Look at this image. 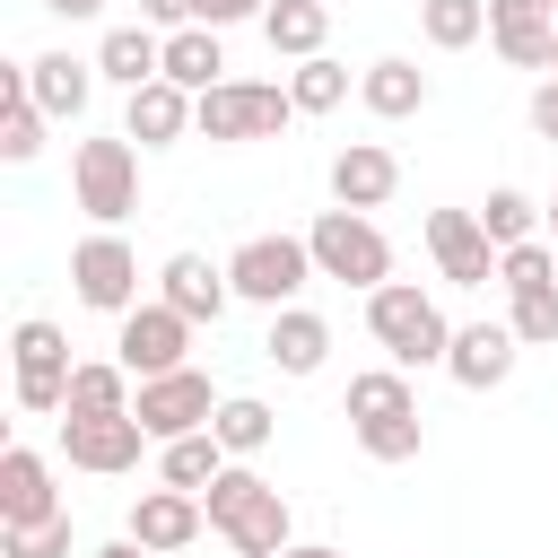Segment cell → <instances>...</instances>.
<instances>
[{
	"instance_id": "obj_17",
	"label": "cell",
	"mask_w": 558,
	"mask_h": 558,
	"mask_svg": "<svg viewBox=\"0 0 558 558\" xmlns=\"http://www.w3.org/2000/svg\"><path fill=\"white\" fill-rule=\"evenodd\" d=\"M192 87H174V78H148V87H131V105H122V140H140V148H174L183 131H192Z\"/></svg>"
},
{
	"instance_id": "obj_20",
	"label": "cell",
	"mask_w": 558,
	"mask_h": 558,
	"mask_svg": "<svg viewBox=\"0 0 558 558\" xmlns=\"http://www.w3.org/2000/svg\"><path fill=\"white\" fill-rule=\"evenodd\" d=\"M52 514H61V497H52L44 453L9 445V453H0V532H17V523H52Z\"/></svg>"
},
{
	"instance_id": "obj_2",
	"label": "cell",
	"mask_w": 558,
	"mask_h": 558,
	"mask_svg": "<svg viewBox=\"0 0 558 558\" xmlns=\"http://www.w3.org/2000/svg\"><path fill=\"white\" fill-rule=\"evenodd\" d=\"M349 427H357V445H366L375 462H418V445H427V427H418V392H410L401 366H366V375H349Z\"/></svg>"
},
{
	"instance_id": "obj_31",
	"label": "cell",
	"mask_w": 558,
	"mask_h": 558,
	"mask_svg": "<svg viewBox=\"0 0 558 558\" xmlns=\"http://www.w3.org/2000/svg\"><path fill=\"white\" fill-rule=\"evenodd\" d=\"M209 427H218V445L244 462V453H262V445H270V427H279V418H270V401L235 392V401H218V418H209Z\"/></svg>"
},
{
	"instance_id": "obj_39",
	"label": "cell",
	"mask_w": 558,
	"mask_h": 558,
	"mask_svg": "<svg viewBox=\"0 0 558 558\" xmlns=\"http://www.w3.org/2000/svg\"><path fill=\"white\" fill-rule=\"evenodd\" d=\"M270 0H201V26H235V17H262Z\"/></svg>"
},
{
	"instance_id": "obj_9",
	"label": "cell",
	"mask_w": 558,
	"mask_h": 558,
	"mask_svg": "<svg viewBox=\"0 0 558 558\" xmlns=\"http://www.w3.org/2000/svg\"><path fill=\"white\" fill-rule=\"evenodd\" d=\"M70 288H78V305H96V314H131V305H140V253H131L113 227H96V235L70 253Z\"/></svg>"
},
{
	"instance_id": "obj_24",
	"label": "cell",
	"mask_w": 558,
	"mask_h": 558,
	"mask_svg": "<svg viewBox=\"0 0 558 558\" xmlns=\"http://www.w3.org/2000/svg\"><path fill=\"white\" fill-rule=\"evenodd\" d=\"M357 96H366V113H384V122H401V113H418L427 105V70L418 61H366V78H357Z\"/></svg>"
},
{
	"instance_id": "obj_33",
	"label": "cell",
	"mask_w": 558,
	"mask_h": 558,
	"mask_svg": "<svg viewBox=\"0 0 558 558\" xmlns=\"http://www.w3.org/2000/svg\"><path fill=\"white\" fill-rule=\"evenodd\" d=\"M549 279H558V244L523 235V244L497 253V288H506V296H514V288H549Z\"/></svg>"
},
{
	"instance_id": "obj_12",
	"label": "cell",
	"mask_w": 558,
	"mask_h": 558,
	"mask_svg": "<svg viewBox=\"0 0 558 558\" xmlns=\"http://www.w3.org/2000/svg\"><path fill=\"white\" fill-rule=\"evenodd\" d=\"M140 445H157L140 427V410H61V453L78 471H131Z\"/></svg>"
},
{
	"instance_id": "obj_11",
	"label": "cell",
	"mask_w": 558,
	"mask_h": 558,
	"mask_svg": "<svg viewBox=\"0 0 558 558\" xmlns=\"http://www.w3.org/2000/svg\"><path fill=\"white\" fill-rule=\"evenodd\" d=\"M131 410H140V427H148L157 445H174V436H192V427L218 418V392H209L201 366H174V375H148V384L131 392Z\"/></svg>"
},
{
	"instance_id": "obj_18",
	"label": "cell",
	"mask_w": 558,
	"mask_h": 558,
	"mask_svg": "<svg viewBox=\"0 0 558 558\" xmlns=\"http://www.w3.org/2000/svg\"><path fill=\"white\" fill-rule=\"evenodd\" d=\"M392 192H401V166H392L384 140H349V148L331 157V201H340V209H384Z\"/></svg>"
},
{
	"instance_id": "obj_21",
	"label": "cell",
	"mask_w": 558,
	"mask_h": 558,
	"mask_svg": "<svg viewBox=\"0 0 558 558\" xmlns=\"http://www.w3.org/2000/svg\"><path fill=\"white\" fill-rule=\"evenodd\" d=\"M96 61H70V52H35L26 61V87H35V105L52 113V122H78L87 113V96H96Z\"/></svg>"
},
{
	"instance_id": "obj_13",
	"label": "cell",
	"mask_w": 558,
	"mask_h": 558,
	"mask_svg": "<svg viewBox=\"0 0 558 558\" xmlns=\"http://www.w3.org/2000/svg\"><path fill=\"white\" fill-rule=\"evenodd\" d=\"M427 253L453 288H488L497 279V244L480 227V209H427Z\"/></svg>"
},
{
	"instance_id": "obj_5",
	"label": "cell",
	"mask_w": 558,
	"mask_h": 558,
	"mask_svg": "<svg viewBox=\"0 0 558 558\" xmlns=\"http://www.w3.org/2000/svg\"><path fill=\"white\" fill-rule=\"evenodd\" d=\"M305 244H314V270L340 279V288H384L392 279V244H384V227L366 209H323L305 227Z\"/></svg>"
},
{
	"instance_id": "obj_23",
	"label": "cell",
	"mask_w": 558,
	"mask_h": 558,
	"mask_svg": "<svg viewBox=\"0 0 558 558\" xmlns=\"http://www.w3.org/2000/svg\"><path fill=\"white\" fill-rule=\"evenodd\" d=\"M96 70H105L113 87H148V78H166V44H157V26H113V35L96 44Z\"/></svg>"
},
{
	"instance_id": "obj_42",
	"label": "cell",
	"mask_w": 558,
	"mask_h": 558,
	"mask_svg": "<svg viewBox=\"0 0 558 558\" xmlns=\"http://www.w3.org/2000/svg\"><path fill=\"white\" fill-rule=\"evenodd\" d=\"M96 558H157V549H140V541H105Z\"/></svg>"
},
{
	"instance_id": "obj_30",
	"label": "cell",
	"mask_w": 558,
	"mask_h": 558,
	"mask_svg": "<svg viewBox=\"0 0 558 558\" xmlns=\"http://www.w3.org/2000/svg\"><path fill=\"white\" fill-rule=\"evenodd\" d=\"M131 366L122 357H78V375H70V410H131Z\"/></svg>"
},
{
	"instance_id": "obj_6",
	"label": "cell",
	"mask_w": 558,
	"mask_h": 558,
	"mask_svg": "<svg viewBox=\"0 0 558 558\" xmlns=\"http://www.w3.org/2000/svg\"><path fill=\"white\" fill-rule=\"evenodd\" d=\"M70 201L96 227H122L140 209V148L131 140H78L70 148Z\"/></svg>"
},
{
	"instance_id": "obj_16",
	"label": "cell",
	"mask_w": 558,
	"mask_h": 558,
	"mask_svg": "<svg viewBox=\"0 0 558 558\" xmlns=\"http://www.w3.org/2000/svg\"><path fill=\"white\" fill-rule=\"evenodd\" d=\"M201 523H209V506L192 497V488H148V497H131V541L140 549H192L201 541Z\"/></svg>"
},
{
	"instance_id": "obj_26",
	"label": "cell",
	"mask_w": 558,
	"mask_h": 558,
	"mask_svg": "<svg viewBox=\"0 0 558 558\" xmlns=\"http://www.w3.org/2000/svg\"><path fill=\"white\" fill-rule=\"evenodd\" d=\"M227 462H235V453L218 445V427H192V436H174V445L157 453V471H166V488H192V497H201V488H209V480H218Z\"/></svg>"
},
{
	"instance_id": "obj_3",
	"label": "cell",
	"mask_w": 558,
	"mask_h": 558,
	"mask_svg": "<svg viewBox=\"0 0 558 558\" xmlns=\"http://www.w3.org/2000/svg\"><path fill=\"white\" fill-rule=\"evenodd\" d=\"M366 331L384 340V357H392V366H445V349H453L445 305H436L427 288H410V279L366 288Z\"/></svg>"
},
{
	"instance_id": "obj_1",
	"label": "cell",
	"mask_w": 558,
	"mask_h": 558,
	"mask_svg": "<svg viewBox=\"0 0 558 558\" xmlns=\"http://www.w3.org/2000/svg\"><path fill=\"white\" fill-rule=\"evenodd\" d=\"M201 506H209V532L235 541L244 558H279V549H288V497H279L262 471L227 462V471L201 488Z\"/></svg>"
},
{
	"instance_id": "obj_8",
	"label": "cell",
	"mask_w": 558,
	"mask_h": 558,
	"mask_svg": "<svg viewBox=\"0 0 558 558\" xmlns=\"http://www.w3.org/2000/svg\"><path fill=\"white\" fill-rule=\"evenodd\" d=\"M9 357H17V410H70V340H61V323H44V314H26L17 323V340H9Z\"/></svg>"
},
{
	"instance_id": "obj_28",
	"label": "cell",
	"mask_w": 558,
	"mask_h": 558,
	"mask_svg": "<svg viewBox=\"0 0 558 558\" xmlns=\"http://www.w3.org/2000/svg\"><path fill=\"white\" fill-rule=\"evenodd\" d=\"M44 122H52V113L35 105V87H26V61H17V70H9V113H0V157H9V166H26V157L44 148Z\"/></svg>"
},
{
	"instance_id": "obj_43",
	"label": "cell",
	"mask_w": 558,
	"mask_h": 558,
	"mask_svg": "<svg viewBox=\"0 0 558 558\" xmlns=\"http://www.w3.org/2000/svg\"><path fill=\"white\" fill-rule=\"evenodd\" d=\"M549 244H558V201H549Z\"/></svg>"
},
{
	"instance_id": "obj_7",
	"label": "cell",
	"mask_w": 558,
	"mask_h": 558,
	"mask_svg": "<svg viewBox=\"0 0 558 558\" xmlns=\"http://www.w3.org/2000/svg\"><path fill=\"white\" fill-rule=\"evenodd\" d=\"M227 279H235V296H253V305H296V288L305 279H323L314 270V244L305 235H244L235 253H227Z\"/></svg>"
},
{
	"instance_id": "obj_35",
	"label": "cell",
	"mask_w": 558,
	"mask_h": 558,
	"mask_svg": "<svg viewBox=\"0 0 558 558\" xmlns=\"http://www.w3.org/2000/svg\"><path fill=\"white\" fill-rule=\"evenodd\" d=\"M532 218H541V209H532L523 192H488V209H480V227H488V244H497V253H506V244H523V235H532Z\"/></svg>"
},
{
	"instance_id": "obj_38",
	"label": "cell",
	"mask_w": 558,
	"mask_h": 558,
	"mask_svg": "<svg viewBox=\"0 0 558 558\" xmlns=\"http://www.w3.org/2000/svg\"><path fill=\"white\" fill-rule=\"evenodd\" d=\"M532 131H541V140H558V78H541V87H532Z\"/></svg>"
},
{
	"instance_id": "obj_4",
	"label": "cell",
	"mask_w": 558,
	"mask_h": 558,
	"mask_svg": "<svg viewBox=\"0 0 558 558\" xmlns=\"http://www.w3.org/2000/svg\"><path fill=\"white\" fill-rule=\"evenodd\" d=\"M288 122H296V96L270 87V78H218L192 105V131L201 140H279Z\"/></svg>"
},
{
	"instance_id": "obj_27",
	"label": "cell",
	"mask_w": 558,
	"mask_h": 558,
	"mask_svg": "<svg viewBox=\"0 0 558 558\" xmlns=\"http://www.w3.org/2000/svg\"><path fill=\"white\" fill-rule=\"evenodd\" d=\"M166 78H174V87H192V96H201V87H218V78H227L218 35H209V26H174V35H166Z\"/></svg>"
},
{
	"instance_id": "obj_22",
	"label": "cell",
	"mask_w": 558,
	"mask_h": 558,
	"mask_svg": "<svg viewBox=\"0 0 558 558\" xmlns=\"http://www.w3.org/2000/svg\"><path fill=\"white\" fill-rule=\"evenodd\" d=\"M262 357H270L279 375H323V357H331V323H323V314H305V305H279V314H270Z\"/></svg>"
},
{
	"instance_id": "obj_41",
	"label": "cell",
	"mask_w": 558,
	"mask_h": 558,
	"mask_svg": "<svg viewBox=\"0 0 558 558\" xmlns=\"http://www.w3.org/2000/svg\"><path fill=\"white\" fill-rule=\"evenodd\" d=\"M44 9H52V17H96L105 0H44Z\"/></svg>"
},
{
	"instance_id": "obj_40",
	"label": "cell",
	"mask_w": 558,
	"mask_h": 558,
	"mask_svg": "<svg viewBox=\"0 0 558 558\" xmlns=\"http://www.w3.org/2000/svg\"><path fill=\"white\" fill-rule=\"evenodd\" d=\"M279 558H349V549H331V541H288Z\"/></svg>"
},
{
	"instance_id": "obj_29",
	"label": "cell",
	"mask_w": 558,
	"mask_h": 558,
	"mask_svg": "<svg viewBox=\"0 0 558 558\" xmlns=\"http://www.w3.org/2000/svg\"><path fill=\"white\" fill-rule=\"evenodd\" d=\"M418 35L436 52H462V44L488 35V0H418Z\"/></svg>"
},
{
	"instance_id": "obj_37",
	"label": "cell",
	"mask_w": 558,
	"mask_h": 558,
	"mask_svg": "<svg viewBox=\"0 0 558 558\" xmlns=\"http://www.w3.org/2000/svg\"><path fill=\"white\" fill-rule=\"evenodd\" d=\"M148 26H201V0H140Z\"/></svg>"
},
{
	"instance_id": "obj_36",
	"label": "cell",
	"mask_w": 558,
	"mask_h": 558,
	"mask_svg": "<svg viewBox=\"0 0 558 558\" xmlns=\"http://www.w3.org/2000/svg\"><path fill=\"white\" fill-rule=\"evenodd\" d=\"M0 558H70V514H52V523H17V532H0Z\"/></svg>"
},
{
	"instance_id": "obj_19",
	"label": "cell",
	"mask_w": 558,
	"mask_h": 558,
	"mask_svg": "<svg viewBox=\"0 0 558 558\" xmlns=\"http://www.w3.org/2000/svg\"><path fill=\"white\" fill-rule=\"evenodd\" d=\"M157 296H166L174 314H192V323H218V314H227V296H235V279H227L209 253H174V262L157 270Z\"/></svg>"
},
{
	"instance_id": "obj_25",
	"label": "cell",
	"mask_w": 558,
	"mask_h": 558,
	"mask_svg": "<svg viewBox=\"0 0 558 558\" xmlns=\"http://www.w3.org/2000/svg\"><path fill=\"white\" fill-rule=\"evenodd\" d=\"M262 35H270V52L314 61L323 35H331V9H323V0H270V9H262Z\"/></svg>"
},
{
	"instance_id": "obj_44",
	"label": "cell",
	"mask_w": 558,
	"mask_h": 558,
	"mask_svg": "<svg viewBox=\"0 0 558 558\" xmlns=\"http://www.w3.org/2000/svg\"><path fill=\"white\" fill-rule=\"evenodd\" d=\"M549 70H558V61H549Z\"/></svg>"
},
{
	"instance_id": "obj_32",
	"label": "cell",
	"mask_w": 558,
	"mask_h": 558,
	"mask_svg": "<svg viewBox=\"0 0 558 558\" xmlns=\"http://www.w3.org/2000/svg\"><path fill=\"white\" fill-rule=\"evenodd\" d=\"M288 96H296V113H331V105L349 96V70H340L331 52H314V61L288 70Z\"/></svg>"
},
{
	"instance_id": "obj_34",
	"label": "cell",
	"mask_w": 558,
	"mask_h": 558,
	"mask_svg": "<svg viewBox=\"0 0 558 558\" xmlns=\"http://www.w3.org/2000/svg\"><path fill=\"white\" fill-rule=\"evenodd\" d=\"M506 323H514L523 349H558V279L549 288H514V314Z\"/></svg>"
},
{
	"instance_id": "obj_10",
	"label": "cell",
	"mask_w": 558,
	"mask_h": 558,
	"mask_svg": "<svg viewBox=\"0 0 558 558\" xmlns=\"http://www.w3.org/2000/svg\"><path fill=\"white\" fill-rule=\"evenodd\" d=\"M192 331H201V323H192V314H174V305L157 296V305H131V314H122V331H113V357H122V366L148 384V375H174V366H183Z\"/></svg>"
},
{
	"instance_id": "obj_15",
	"label": "cell",
	"mask_w": 558,
	"mask_h": 558,
	"mask_svg": "<svg viewBox=\"0 0 558 558\" xmlns=\"http://www.w3.org/2000/svg\"><path fill=\"white\" fill-rule=\"evenodd\" d=\"M514 323H462L453 331V349H445V375L462 384V392H497L506 375H514Z\"/></svg>"
},
{
	"instance_id": "obj_14",
	"label": "cell",
	"mask_w": 558,
	"mask_h": 558,
	"mask_svg": "<svg viewBox=\"0 0 558 558\" xmlns=\"http://www.w3.org/2000/svg\"><path fill=\"white\" fill-rule=\"evenodd\" d=\"M488 44L514 70H549L558 61V0H488Z\"/></svg>"
}]
</instances>
